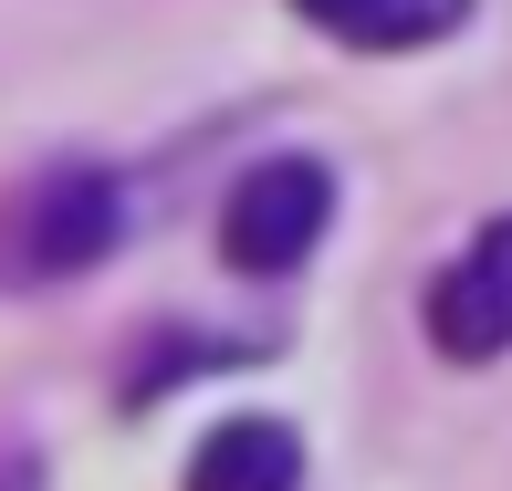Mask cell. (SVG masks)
I'll return each mask as SVG.
<instances>
[{"instance_id":"cell-1","label":"cell","mask_w":512,"mask_h":491,"mask_svg":"<svg viewBox=\"0 0 512 491\" xmlns=\"http://www.w3.org/2000/svg\"><path fill=\"white\" fill-rule=\"evenodd\" d=\"M115 230H126V199L105 168H42L0 209V283H74L115 251Z\"/></svg>"},{"instance_id":"cell-2","label":"cell","mask_w":512,"mask_h":491,"mask_svg":"<svg viewBox=\"0 0 512 491\" xmlns=\"http://www.w3.org/2000/svg\"><path fill=\"white\" fill-rule=\"evenodd\" d=\"M324 220H335V178H324L314 157H262V168L220 199V262L251 272V283H283V272H304Z\"/></svg>"},{"instance_id":"cell-3","label":"cell","mask_w":512,"mask_h":491,"mask_svg":"<svg viewBox=\"0 0 512 491\" xmlns=\"http://www.w3.org/2000/svg\"><path fill=\"white\" fill-rule=\"evenodd\" d=\"M418 324H429V345H439L450 366H492V356H512V220L471 230V251H460V262L429 283Z\"/></svg>"},{"instance_id":"cell-4","label":"cell","mask_w":512,"mask_h":491,"mask_svg":"<svg viewBox=\"0 0 512 491\" xmlns=\"http://www.w3.org/2000/svg\"><path fill=\"white\" fill-rule=\"evenodd\" d=\"M178 491H304V439L283 418H220L189 450V481Z\"/></svg>"},{"instance_id":"cell-5","label":"cell","mask_w":512,"mask_h":491,"mask_svg":"<svg viewBox=\"0 0 512 491\" xmlns=\"http://www.w3.org/2000/svg\"><path fill=\"white\" fill-rule=\"evenodd\" d=\"M293 11L345 53H429L471 21V0H293Z\"/></svg>"}]
</instances>
